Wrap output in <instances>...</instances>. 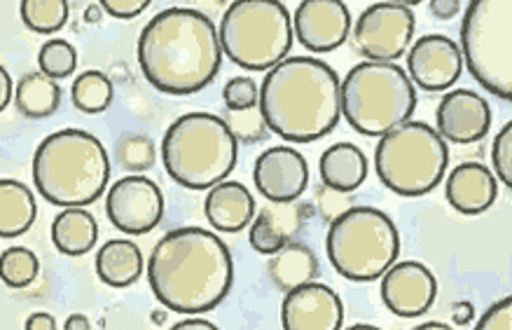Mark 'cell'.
Returning <instances> with one entry per match:
<instances>
[{
	"label": "cell",
	"instance_id": "cell-1",
	"mask_svg": "<svg viewBox=\"0 0 512 330\" xmlns=\"http://www.w3.org/2000/svg\"><path fill=\"white\" fill-rule=\"evenodd\" d=\"M150 291L159 305L197 316L216 309L234 284V263L223 239L204 228H178L159 239L148 260Z\"/></svg>",
	"mask_w": 512,
	"mask_h": 330
},
{
	"label": "cell",
	"instance_id": "cell-2",
	"mask_svg": "<svg viewBox=\"0 0 512 330\" xmlns=\"http://www.w3.org/2000/svg\"><path fill=\"white\" fill-rule=\"evenodd\" d=\"M223 64L218 29L192 8H169L150 19L138 38V66L157 92L188 96L209 87Z\"/></svg>",
	"mask_w": 512,
	"mask_h": 330
},
{
	"label": "cell",
	"instance_id": "cell-3",
	"mask_svg": "<svg viewBox=\"0 0 512 330\" xmlns=\"http://www.w3.org/2000/svg\"><path fill=\"white\" fill-rule=\"evenodd\" d=\"M337 73L316 57H288L267 71L258 110L269 132L288 143L328 136L342 118Z\"/></svg>",
	"mask_w": 512,
	"mask_h": 330
},
{
	"label": "cell",
	"instance_id": "cell-4",
	"mask_svg": "<svg viewBox=\"0 0 512 330\" xmlns=\"http://www.w3.org/2000/svg\"><path fill=\"white\" fill-rule=\"evenodd\" d=\"M110 181V157L94 134L61 129L43 139L33 155L38 195L64 209H85L101 199Z\"/></svg>",
	"mask_w": 512,
	"mask_h": 330
},
{
	"label": "cell",
	"instance_id": "cell-5",
	"mask_svg": "<svg viewBox=\"0 0 512 330\" xmlns=\"http://www.w3.org/2000/svg\"><path fill=\"white\" fill-rule=\"evenodd\" d=\"M239 143L223 118L211 113L181 115L166 129L162 162L166 174L188 190H211L237 167Z\"/></svg>",
	"mask_w": 512,
	"mask_h": 330
},
{
	"label": "cell",
	"instance_id": "cell-6",
	"mask_svg": "<svg viewBox=\"0 0 512 330\" xmlns=\"http://www.w3.org/2000/svg\"><path fill=\"white\" fill-rule=\"evenodd\" d=\"M342 115L363 136L389 134L412 120L417 110V87L398 64L363 61L339 85Z\"/></svg>",
	"mask_w": 512,
	"mask_h": 330
},
{
	"label": "cell",
	"instance_id": "cell-7",
	"mask_svg": "<svg viewBox=\"0 0 512 330\" xmlns=\"http://www.w3.org/2000/svg\"><path fill=\"white\" fill-rule=\"evenodd\" d=\"M330 265L344 279L368 284L382 279L400 256L396 223L375 206H351L332 218L325 237Z\"/></svg>",
	"mask_w": 512,
	"mask_h": 330
},
{
	"label": "cell",
	"instance_id": "cell-8",
	"mask_svg": "<svg viewBox=\"0 0 512 330\" xmlns=\"http://www.w3.org/2000/svg\"><path fill=\"white\" fill-rule=\"evenodd\" d=\"M220 52L246 71H272L293 45L290 12L276 0H237L218 29Z\"/></svg>",
	"mask_w": 512,
	"mask_h": 330
},
{
	"label": "cell",
	"instance_id": "cell-9",
	"mask_svg": "<svg viewBox=\"0 0 512 330\" xmlns=\"http://www.w3.org/2000/svg\"><path fill=\"white\" fill-rule=\"evenodd\" d=\"M447 164V143L426 122L407 120L377 143L379 181L400 197H421L438 188Z\"/></svg>",
	"mask_w": 512,
	"mask_h": 330
},
{
	"label": "cell",
	"instance_id": "cell-10",
	"mask_svg": "<svg viewBox=\"0 0 512 330\" xmlns=\"http://www.w3.org/2000/svg\"><path fill=\"white\" fill-rule=\"evenodd\" d=\"M461 59L498 99H512V3L473 0L463 12Z\"/></svg>",
	"mask_w": 512,
	"mask_h": 330
},
{
	"label": "cell",
	"instance_id": "cell-11",
	"mask_svg": "<svg viewBox=\"0 0 512 330\" xmlns=\"http://www.w3.org/2000/svg\"><path fill=\"white\" fill-rule=\"evenodd\" d=\"M417 19L405 3H375L351 26V45L365 61L396 64L412 47Z\"/></svg>",
	"mask_w": 512,
	"mask_h": 330
},
{
	"label": "cell",
	"instance_id": "cell-12",
	"mask_svg": "<svg viewBox=\"0 0 512 330\" xmlns=\"http://www.w3.org/2000/svg\"><path fill=\"white\" fill-rule=\"evenodd\" d=\"M106 216L124 235H148L164 218L162 190L143 174L122 176L106 192Z\"/></svg>",
	"mask_w": 512,
	"mask_h": 330
},
{
	"label": "cell",
	"instance_id": "cell-13",
	"mask_svg": "<svg viewBox=\"0 0 512 330\" xmlns=\"http://www.w3.org/2000/svg\"><path fill=\"white\" fill-rule=\"evenodd\" d=\"M290 22L293 36L314 54L337 50L351 33V12L342 0H302Z\"/></svg>",
	"mask_w": 512,
	"mask_h": 330
},
{
	"label": "cell",
	"instance_id": "cell-14",
	"mask_svg": "<svg viewBox=\"0 0 512 330\" xmlns=\"http://www.w3.org/2000/svg\"><path fill=\"white\" fill-rule=\"evenodd\" d=\"M463 59L452 38L431 33L419 38L407 52V78L426 92H445L461 78Z\"/></svg>",
	"mask_w": 512,
	"mask_h": 330
},
{
	"label": "cell",
	"instance_id": "cell-15",
	"mask_svg": "<svg viewBox=\"0 0 512 330\" xmlns=\"http://www.w3.org/2000/svg\"><path fill=\"white\" fill-rule=\"evenodd\" d=\"M253 181L269 204L297 202L309 185V164L300 150L274 146L255 160Z\"/></svg>",
	"mask_w": 512,
	"mask_h": 330
},
{
	"label": "cell",
	"instance_id": "cell-16",
	"mask_svg": "<svg viewBox=\"0 0 512 330\" xmlns=\"http://www.w3.org/2000/svg\"><path fill=\"white\" fill-rule=\"evenodd\" d=\"M438 298V281L424 263L403 260L384 272L382 300L400 319L426 314Z\"/></svg>",
	"mask_w": 512,
	"mask_h": 330
},
{
	"label": "cell",
	"instance_id": "cell-17",
	"mask_svg": "<svg viewBox=\"0 0 512 330\" xmlns=\"http://www.w3.org/2000/svg\"><path fill=\"white\" fill-rule=\"evenodd\" d=\"M435 125H438L435 132L445 143L468 146L489 134L491 108L487 99L473 89H452L442 96Z\"/></svg>",
	"mask_w": 512,
	"mask_h": 330
},
{
	"label": "cell",
	"instance_id": "cell-18",
	"mask_svg": "<svg viewBox=\"0 0 512 330\" xmlns=\"http://www.w3.org/2000/svg\"><path fill=\"white\" fill-rule=\"evenodd\" d=\"M344 305L330 286L304 284L286 293L281 302L283 330H342Z\"/></svg>",
	"mask_w": 512,
	"mask_h": 330
},
{
	"label": "cell",
	"instance_id": "cell-19",
	"mask_svg": "<svg viewBox=\"0 0 512 330\" xmlns=\"http://www.w3.org/2000/svg\"><path fill=\"white\" fill-rule=\"evenodd\" d=\"M498 185L482 162H463L449 171L445 197L463 216H480L496 202Z\"/></svg>",
	"mask_w": 512,
	"mask_h": 330
},
{
	"label": "cell",
	"instance_id": "cell-20",
	"mask_svg": "<svg viewBox=\"0 0 512 330\" xmlns=\"http://www.w3.org/2000/svg\"><path fill=\"white\" fill-rule=\"evenodd\" d=\"M204 213L213 230L237 235L253 223L255 199L244 183L223 181L206 192Z\"/></svg>",
	"mask_w": 512,
	"mask_h": 330
},
{
	"label": "cell",
	"instance_id": "cell-21",
	"mask_svg": "<svg viewBox=\"0 0 512 330\" xmlns=\"http://www.w3.org/2000/svg\"><path fill=\"white\" fill-rule=\"evenodd\" d=\"M304 211L297 202L288 204H267L258 216L253 218L248 230V242L262 256H274L283 246H288L302 230Z\"/></svg>",
	"mask_w": 512,
	"mask_h": 330
},
{
	"label": "cell",
	"instance_id": "cell-22",
	"mask_svg": "<svg viewBox=\"0 0 512 330\" xmlns=\"http://www.w3.org/2000/svg\"><path fill=\"white\" fill-rule=\"evenodd\" d=\"M318 174L332 192H354L368 178V157L354 143H335L321 155Z\"/></svg>",
	"mask_w": 512,
	"mask_h": 330
},
{
	"label": "cell",
	"instance_id": "cell-23",
	"mask_svg": "<svg viewBox=\"0 0 512 330\" xmlns=\"http://www.w3.org/2000/svg\"><path fill=\"white\" fill-rule=\"evenodd\" d=\"M96 274L110 288H127L143 274V253L131 239H110L96 253Z\"/></svg>",
	"mask_w": 512,
	"mask_h": 330
},
{
	"label": "cell",
	"instance_id": "cell-24",
	"mask_svg": "<svg viewBox=\"0 0 512 330\" xmlns=\"http://www.w3.org/2000/svg\"><path fill=\"white\" fill-rule=\"evenodd\" d=\"M38 216L36 197L29 185L15 178L0 181V239H15L33 228Z\"/></svg>",
	"mask_w": 512,
	"mask_h": 330
},
{
	"label": "cell",
	"instance_id": "cell-25",
	"mask_svg": "<svg viewBox=\"0 0 512 330\" xmlns=\"http://www.w3.org/2000/svg\"><path fill=\"white\" fill-rule=\"evenodd\" d=\"M99 242V223L87 209H64L52 220V244L64 256H85Z\"/></svg>",
	"mask_w": 512,
	"mask_h": 330
},
{
	"label": "cell",
	"instance_id": "cell-26",
	"mask_svg": "<svg viewBox=\"0 0 512 330\" xmlns=\"http://www.w3.org/2000/svg\"><path fill=\"white\" fill-rule=\"evenodd\" d=\"M269 279L279 291L288 293L293 288L311 284L318 277V260L309 246L290 242L269 260Z\"/></svg>",
	"mask_w": 512,
	"mask_h": 330
},
{
	"label": "cell",
	"instance_id": "cell-27",
	"mask_svg": "<svg viewBox=\"0 0 512 330\" xmlns=\"http://www.w3.org/2000/svg\"><path fill=\"white\" fill-rule=\"evenodd\" d=\"M15 106L31 120H43L54 115L61 106V87L40 71L26 73L15 87Z\"/></svg>",
	"mask_w": 512,
	"mask_h": 330
},
{
	"label": "cell",
	"instance_id": "cell-28",
	"mask_svg": "<svg viewBox=\"0 0 512 330\" xmlns=\"http://www.w3.org/2000/svg\"><path fill=\"white\" fill-rule=\"evenodd\" d=\"M115 99V87L106 73L85 71L71 85V101L80 113L99 115L110 108Z\"/></svg>",
	"mask_w": 512,
	"mask_h": 330
},
{
	"label": "cell",
	"instance_id": "cell-29",
	"mask_svg": "<svg viewBox=\"0 0 512 330\" xmlns=\"http://www.w3.org/2000/svg\"><path fill=\"white\" fill-rule=\"evenodd\" d=\"M22 22L26 29L33 33H57L68 22V3L66 0H24L22 8Z\"/></svg>",
	"mask_w": 512,
	"mask_h": 330
},
{
	"label": "cell",
	"instance_id": "cell-30",
	"mask_svg": "<svg viewBox=\"0 0 512 330\" xmlns=\"http://www.w3.org/2000/svg\"><path fill=\"white\" fill-rule=\"evenodd\" d=\"M40 260L26 246H10L0 253V281L10 288H26L38 279Z\"/></svg>",
	"mask_w": 512,
	"mask_h": 330
},
{
	"label": "cell",
	"instance_id": "cell-31",
	"mask_svg": "<svg viewBox=\"0 0 512 330\" xmlns=\"http://www.w3.org/2000/svg\"><path fill=\"white\" fill-rule=\"evenodd\" d=\"M155 143L145 134H122L115 143V162L117 167L129 171V174H143L155 167Z\"/></svg>",
	"mask_w": 512,
	"mask_h": 330
},
{
	"label": "cell",
	"instance_id": "cell-32",
	"mask_svg": "<svg viewBox=\"0 0 512 330\" xmlns=\"http://www.w3.org/2000/svg\"><path fill=\"white\" fill-rule=\"evenodd\" d=\"M78 68V50L68 40L54 38L40 47L38 52V71L47 75L50 80H61L73 75Z\"/></svg>",
	"mask_w": 512,
	"mask_h": 330
},
{
	"label": "cell",
	"instance_id": "cell-33",
	"mask_svg": "<svg viewBox=\"0 0 512 330\" xmlns=\"http://www.w3.org/2000/svg\"><path fill=\"white\" fill-rule=\"evenodd\" d=\"M260 85L253 78L237 75L223 87V101L230 113H244V110L258 108Z\"/></svg>",
	"mask_w": 512,
	"mask_h": 330
},
{
	"label": "cell",
	"instance_id": "cell-34",
	"mask_svg": "<svg viewBox=\"0 0 512 330\" xmlns=\"http://www.w3.org/2000/svg\"><path fill=\"white\" fill-rule=\"evenodd\" d=\"M225 122H227V127H230L234 139H237V143L239 141L253 143L258 139H265V134H267V125H265V120H262L258 108L244 110V113H230Z\"/></svg>",
	"mask_w": 512,
	"mask_h": 330
},
{
	"label": "cell",
	"instance_id": "cell-35",
	"mask_svg": "<svg viewBox=\"0 0 512 330\" xmlns=\"http://www.w3.org/2000/svg\"><path fill=\"white\" fill-rule=\"evenodd\" d=\"M491 164H494L498 181H503L505 188H512V122H508L494 139Z\"/></svg>",
	"mask_w": 512,
	"mask_h": 330
},
{
	"label": "cell",
	"instance_id": "cell-36",
	"mask_svg": "<svg viewBox=\"0 0 512 330\" xmlns=\"http://www.w3.org/2000/svg\"><path fill=\"white\" fill-rule=\"evenodd\" d=\"M475 330H512V298L498 300L480 316Z\"/></svg>",
	"mask_w": 512,
	"mask_h": 330
},
{
	"label": "cell",
	"instance_id": "cell-37",
	"mask_svg": "<svg viewBox=\"0 0 512 330\" xmlns=\"http://www.w3.org/2000/svg\"><path fill=\"white\" fill-rule=\"evenodd\" d=\"M148 5V0H103L101 10H106L110 17L117 19H134L148 10Z\"/></svg>",
	"mask_w": 512,
	"mask_h": 330
},
{
	"label": "cell",
	"instance_id": "cell-38",
	"mask_svg": "<svg viewBox=\"0 0 512 330\" xmlns=\"http://www.w3.org/2000/svg\"><path fill=\"white\" fill-rule=\"evenodd\" d=\"M428 10H431V15L438 19H452L461 12V3L459 0H431V3H428Z\"/></svg>",
	"mask_w": 512,
	"mask_h": 330
},
{
	"label": "cell",
	"instance_id": "cell-39",
	"mask_svg": "<svg viewBox=\"0 0 512 330\" xmlns=\"http://www.w3.org/2000/svg\"><path fill=\"white\" fill-rule=\"evenodd\" d=\"M24 330H59L57 319L50 312H33L24 323Z\"/></svg>",
	"mask_w": 512,
	"mask_h": 330
},
{
	"label": "cell",
	"instance_id": "cell-40",
	"mask_svg": "<svg viewBox=\"0 0 512 330\" xmlns=\"http://www.w3.org/2000/svg\"><path fill=\"white\" fill-rule=\"evenodd\" d=\"M12 94H15V85H12V78H10L8 68L0 66V113H3V110L8 108Z\"/></svg>",
	"mask_w": 512,
	"mask_h": 330
},
{
	"label": "cell",
	"instance_id": "cell-41",
	"mask_svg": "<svg viewBox=\"0 0 512 330\" xmlns=\"http://www.w3.org/2000/svg\"><path fill=\"white\" fill-rule=\"evenodd\" d=\"M169 330H220V328L213 326L211 321L199 319V316H192V319H185V321L174 323V326H171Z\"/></svg>",
	"mask_w": 512,
	"mask_h": 330
},
{
	"label": "cell",
	"instance_id": "cell-42",
	"mask_svg": "<svg viewBox=\"0 0 512 330\" xmlns=\"http://www.w3.org/2000/svg\"><path fill=\"white\" fill-rule=\"evenodd\" d=\"M64 330H92V323L85 314H71L64 323Z\"/></svg>",
	"mask_w": 512,
	"mask_h": 330
},
{
	"label": "cell",
	"instance_id": "cell-43",
	"mask_svg": "<svg viewBox=\"0 0 512 330\" xmlns=\"http://www.w3.org/2000/svg\"><path fill=\"white\" fill-rule=\"evenodd\" d=\"M456 314H454V321L459 323V326H466V323L473 319V305L470 302H456Z\"/></svg>",
	"mask_w": 512,
	"mask_h": 330
},
{
	"label": "cell",
	"instance_id": "cell-44",
	"mask_svg": "<svg viewBox=\"0 0 512 330\" xmlns=\"http://www.w3.org/2000/svg\"><path fill=\"white\" fill-rule=\"evenodd\" d=\"M412 330H454V328L447 326V323H442V321H426Z\"/></svg>",
	"mask_w": 512,
	"mask_h": 330
},
{
	"label": "cell",
	"instance_id": "cell-45",
	"mask_svg": "<svg viewBox=\"0 0 512 330\" xmlns=\"http://www.w3.org/2000/svg\"><path fill=\"white\" fill-rule=\"evenodd\" d=\"M344 330H382V328H377V326H370V323H356V326H351V328H344Z\"/></svg>",
	"mask_w": 512,
	"mask_h": 330
}]
</instances>
